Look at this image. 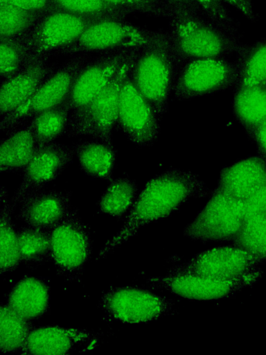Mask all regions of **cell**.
I'll list each match as a JSON object with an SVG mask.
<instances>
[{
  "label": "cell",
  "mask_w": 266,
  "mask_h": 355,
  "mask_svg": "<svg viewBox=\"0 0 266 355\" xmlns=\"http://www.w3.org/2000/svg\"><path fill=\"white\" fill-rule=\"evenodd\" d=\"M209 193L205 183L190 171L170 168L156 175L136 197L123 225L105 243L96 260L127 241L141 227L167 217L189 198Z\"/></svg>",
  "instance_id": "cell-1"
},
{
  "label": "cell",
  "mask_w": 266,
  "mask_h": 355,
  "mask_svg": "<svg viewBox=\"0 0 266 355\" xmlns=\"http://www.w3.org/2000/svg\"><path fill=\"white\" fill-rule=\"evenodd\" d=\"M168 19V36L180 67L198 59L227 58L242 44L241 36L194 8L182 7Z\"/></svg>",
  "instance_id": "cell-2"
},
{
  "label": "cell",
  "mask_w": 266,
  "mask_h": 355,
  "mask_svg": "<svg viewBox=\"0 0 266 355\" xmlns=\"http://www.w3.org/2000/svg\"><path fill=\"white\" fill-rule=\"evenodd\" d=\"M179 68L168 31H158L151 42L136 51L132 60L130 78L160 119L168 110Z\"/></svg>",
  "instance_id": "cell-3"
},
{
  "label": "cell",
  "mask_w": 266,
  "mask_h": 355,
  "mask_svg": "<svg viewBox=\"0 0 266 355\" xmlns=\"http://www.w3.org/2000/svg\"><path fill=\"white\" fill-rule=\"evenodd\" d=\"M92 55H70L69 59L55 67L24 104L12 113L1 118V130L8 135L28 124L34 116L64 102L78 75Z\"/></svg>",
  "instance_id": "cell-4"
},
{
  "label": "cell",
  "mask_w": 266,
  "mask_h": 355,
  "mask_svg": "<svg viewBox=\"0 0 266 355\" xmlns=\"http://www.w3.org/2000/svg\"><path fill=\"white\" fill-rule=\"evenodd\" d=\"M134 54L120 67L92 100L71 112L66 133L69 137L88 135L113 144L112 130L116 121L121 86Z\"/></svg>",
  "instance_id": "cell-5"
},
{
  "label": "cell",
  "mask_w": 266,
  "mask_h": 355,
  "mask_svg": "<svg viewBox=\"0 0 266 355\" xmlns=\"http://www.w3.org/2000/svg\"><path fill=\"white\" fill-rule=\"evenodd\" d=\"M157 32L132 24L125 18L99 19L91 24L78 39L55 55L138 49L151 42Z\"/></svg>",
  "instance_id": "cell-6"
},
{
  "label": "cell",
  "mask_w": 266,
  "mask_h": 355,
  "mask_svg": "<svg viewBox=\"0 0 266 355\" xmlns=\"http://www.w3.org/2000/svg\"><path fill=\"white\" fill-rule=\"evenodd\" d=\"M51 240L57 274L68 281L78 280L92 252L89 227L78 209H71L51 231Z\"/></svg>",
  "instance_id": "cell-7"
},
{
  "label": "cell",
  "mask_w": 266,
  "mask_h": 355,
  "mask_svg": "<svg viewBox=\"0 0 266 355\" xmlns=\"http://www.w3.org/2000/svg\"><path fill=\"white\" fill-rule=\"evenodd\" d=\"M244 200L217 189L184 231L185 236L203 241L231 242L245 220Z\"/></svg>",
  "instance_id": "cell-8"
},
{
  "label": "cell",
  "mask_w": 266,
  "mask_h": 355,
  "mask_svg": "<svg viewBox=\"0 0 266 355\" xmlns=\"http://www.w3.org/2000/svg\"><path fill=\"white\" fill-rule=\"evenodd\" d=\"M172 300L130 286L111 287L102 295L100 309L111 320L141 323L174 314Z\"/></svg>",
  "instance_id": "cell-9"
},
{
  "label": "cell",
  "mask_w": 266,
  "mask_h": 355,
  "mask_svg": "<svg viewBox=\"0 0 266 355\" xmlns=\"http://www.w3.org/2000/svg\"><path fill=\"white\" fill-rule=\"evenodd\" d=\"M236 64L227 58L193 60L179 68L173 92L178 100H189L235 87Z\"/></svg>",
  "instance_id": "cell-10"
},
{
  "label": "cell",
  "mask_w": 266,
  "mask_h": 355,
  "mask_svg": "<svg viewBox=\"0 0 266 355\" xmlns=\"http://www.w3.org/2000/svg\"><path fill=\"white\" fill-rule=\"evenodd\" d=\"M129 68L121 86L115 128L133 144L151 146L159 136L160 119L132 82Z\"/></svg>",
  "instance_id": "cell-11"
},
{
  "label": "cell",
  "mask_w": 266,
  "mask_h": 355,
  "mask_svg": "<svg viewBox=\"0 0 266 355\" xmlns=\"http://www.w3.org/2000/svg\"><path fill=\"white\" fill-rule=\"evenodd\" d=\"M261 270L232 279L197 275H170L152 277L148 284L181 297L197 300H215L233 296L254 285L260 277Z\"/></svg>",
  "instance_id": "cell-12"
},
{
  "label": "cell",
  "mask_w": 266,
  "mask_h": 355,
  "mask_svg": "<svg viewBox=\"0 0 266 355\" xmlns=\"http://www.w3.org/2000/svg\"><path fill=\"white\" fill-rule=\"evenodd\" d=\"M97 20L56 8L44 14L25 37L36 56L49 58L74 42Z\"/></svg>",
  "instance_id": "cell-13"
},
{
  "label": "cell",
  "mask_w": 266,
  "mask_h": 355,
  "mask_svg": "<svg viewBox=\"0 0 266 355\" xmlns=\"http://www.w3.org/2000/svg\"><path fill=\"white\" fill-rule=\"evenodd\" d=\"M260 263L248 252L230 245L202 252L188 261L172 266L168 274L232 279L260 270Z\"/></svg>",
  "instance_id": "cell-14"
},
{
  "label": "cell",
  "mask_w": 266,
  "mask_h": 355,
  "mask_svg": "<svg viewBox=\"0 0 266 355\" xmlns=\"http://www.w3.org/2000/svg\"><path fill=\"white\" fill-rule=\"evenodd\" d=\"M138 49L115 50L92 55L78 75L66 100L71 112L81 108L92 100Z\"/></svg>",
  "instance_id": "cell-15"
},
{
  "label": "cell",
  "mask_w": 266,
  "mask_h": 355,
  "mask_svg": "<svg viewBox=\"0 0 266 355\" xmlns=\"http://www.w3.org/2000/svg\"><path fill=\"white\" fill-rule=\"evenodd\" d=\"M73 155L72 148L64 144L53 141L38 146L23 171L22 181L10 201L12 206L15 208L24 196L55 180L73 162Z\"/></svg>",
  "instance_id": "cell-16"
},
{
  "label": "cell",
  "mask_w": 266,
  "mask_h": 355,
  "mask_svg": "<svg viewBox=\"0 0 266 355\" xmlns=\"http://www.w3.org/2000/svg\"><path fill=\"white\" fill-rule=\"evenodd\" d=\"M98 334L81 328L47 326L34 328L23 348V354H69L85 352L99 345Z\"/></svg>",
  "instance_id": "cell-17"
},
{
  "label": "cell",
  "mask_w": 266,
  "mask_h": 355,
  "mask_svg": "<svg viewBox=\"0 0 266 355\" xmlns=\"http://www.w3.org/2000/svg\"><path fill=\"white\" fill-rule=\"evenodd\" d=\"M71 191H32L19 202L18 218L28 227L51 232L71 210Z\"/></svg>",
  "instance_id": "cell-18"
},
{
  "label": "cell",
  "mask_w": 266,
  "mask_h": 355,
  "mask_svg": "<svg viewBox=\"0 0 266 355\" xmlns=\"http://www.w3.org/2000/svg\"><path fill=\"white\" fill-rule=\"evenodd\" d=\"M55 68L48 62V57L39 56L13 76L1 80V118L24 104Z\"/></svg>",
  "instance_id": "cell-19"
},
{
  "label": "cell",
  "mask_w": 266,
  "mask_h": 355,
  "mask_svg": "<svg viewBox=\"0 0 266 355\" xmlns=\"http://www.w3.org/2000/svg\"><path fill=\"white\" fill-rule=\"evenodd\" d=\"M266 183V160L253 156L224 168L215 189L245 200Z\"/></svg>",
  "instance_id": "cell-20"
},
{
  "label": "cell",
  "mask_w": 266,
  "mask_h": 355,
  "mask_svg": "<svg viewBox=\"0 0 266 355\" xmlns=\"http://www.w3.org/2000/svg\"><path fill=\"white\" fill-rule=\"evenodd\" d=\"M49 286L44 279L28 277L19 281L8 294L7 305L26 319L39 318L49 306Z\"/></svg>",
  "instance_id": "cell-21"
},
{
  "label": "cell",
  "mask_w": 266,
  "mask_h": 355,
  "mask_svg": "<svg viewBox=\"0 0 266 355\" xmlns=\"http://www.w3.org/2000/svg\"><path fill=\"white\" fill-rule=\"evenodd\" d=\"M232 111L251 139L258 126L266 121V86H236Z\"/></svg>",
  "instance_id": "cell-22"
},
{
  "label": "cell",
  "mask_w": 266,
  "mask_h": 355,
  "mask_svg": "<svg viewBox=\"0 0 266 355\" xmlns=\"http://www.w3.org/2000/svg\"><path fill=\"white\" fill-rule=\"evenodd\" d=\"M82 172L89 177L111 181L116 159L113 144L101 140H87L72 147Z\"/></svg>",
  "instance_id": "cell-23"
},
{
  "label": "cell",
  "mask_w": 266,
  "mask_h": 355,
  "mask_svg": "<svg viewBox=\"0 0 266 355\" xmlns=\"http://www.w3.org/2000/svg\"><path fill=\"white\" fill-rule=\"evenodd\" d=\"M2 139L0 145V172L24 171L38 146L29 123Z\"/></svg>",
  "instance_id": "cell-24"
},
{
  "label": "cell",
  "mask_w": 266,
  "mask_h": 355,
  "mask_svg": "<svg viewBox=\"0 0 266 355\" xmlns=\"http://www.w3.org/2000/svg\"><path fill=\"white\" fill-rule=\"evenodd\" d=\"M236 54V86H266V37L251 44L242 42Z\"/></svg>",
  "instance_id": "cell-25"
},
{
  "label": "cell",
  "mask_w": 266,
  "mask_h": 355,
  "mask_svg": "<svg viewBox=\"0 0 266 355\" xmlns=\"http://www.w3.org/2000/svg\"><path fill=\"white\" fill-rule=\"evenodd\" d=\"M0 199L1 205L0 209V273L2 275L16 269L21 260L17 234L12 220V214L15 207L8 200V191L3 186L0 189Z\"/></svg>",
  "instance_id": "cell-26"
},
{
  "label": "cell",
  "mask_w": 266,
  "mask_h": 355,
  "mask_svg": "<svg viewBox=\"0 0 266 355\" xmlns=\"http://www.w3.org/2000/svg\"><path fill=\"white\" fill-rule=\"evenodd\" d=\"M70 113V108L65 101L30 120L28 123L37 146L53 142L66 133Z\"/></svg>",
  "instance_id": "cell-27"
},
{
  "label": "cell",
  "mask_w": 266,
  "mask_h": 355,
  "mask_svg": "<svg viewBox=\"0 0 266 355\" xmlns=\"http://www.w3.org/2000/svg\"><path fill=\"white\" fill-rule=\"evenodd\" d=\"M137 195L134 180L127 178L112 179L98 202L101 213L121 218L132 207Z\"/></svg>",
  "instance_id": "cell-28"
},
{
  "label": "cell",
  "mask_w": 266,
  "mask_h": 355,
  "mask_svg": "<svg viewBox=\"0 0 266 355\" xmlns=\"http://www.w3.org/2000/svg\"><path fill=\"white\" fill-rule=\"evenodd\" d=\"M33 325L8 305L1 306L0 350L3 353L21 350Z\"/></svg>",
  "instance_id": "cell-29"
},
{
  "label": "cell",
  "mask_w": 266,
  "mask_h": 355,
  "mask_svg": "<svg viewBox=\"0 0 266 355\" xmlns=\"http://www.w3.org/2000/svg\"><path fill=\"white\" fill-rule=\"evenodd\" d=\"M17 234L22 262L36 265L52 259L51 232L26 225L19 228Z\"/></svg>",
  "instance_id": "cell-30"
},
{
  "label": "cell",
  "mask_w": 266,
  "mask_h": 355,
  "mask_svg": "<svg viewBox=\"0 0 266 355\" xmlns=\"http://www.w3.org/2000/svg\"><path fill=\"white\" fill-rule=\"evenodd\" d=\"M230 244L248 252L260 262L266 261V214L246 218Z\"/></svg>",
  "instance_id": "cell-31"
},
{
  "label": "cell",
  "mask_w": 266,
  "mask_h": 355,
  "mask_svg": "<svg viewBox=\"0 0 266 355\" xmlns=\"http://www.w3.org/2000/svg\"><path fill=\"white\" fill-rule=\"evenodd\" d=\"M0 40L1 80L13 76L33 60L39 57L36 56L29 47L25 35Z\"/></svg>",
  "instance_id": "cell-32"
},
{
  "label": "cell",
  "mask_w": 266,
  "mask_h": 355,
  "mask_svg": "<svg viewBox=\"0 0 266 355\" xmlns=\"http://www.w3.org/2000/svg\"><path fill=\"white\" fill-rule=\"evenodd\" d=\"M43 15L0 1V39L27 34Z\"/></svg>",
  "instance_id": "cell-33"
},
{
  "label": "cell",
  "mask_w": 266,
  "mask_h": 355,
  "mask_svg": "<svg viewBox=\"0 0 266 355\" xmlns=\"http://www.w3.org/2000/svg\"><path fill=\"white\" fill-rule=\"evenodd\" d=\"M57 8L80 15L103 19L126 18L127 15L104 0H54Z\"/></svg>",
  "instance_id": "cell-34"
},
{
  "label": "cell",
  "mask_w": 266,
  "mask_h": 355,
  "mask_svg": "<svg viewBox=\"0 0 266 355\" xmlns=\"http://www.w3.org/2000/svg\"><path fill=\"white\" fill-rule=\"evenodd\" d=\"M127 15L133 13L170 19L180 8L186 7L164 0H104Z\"/></svg>",
  "instance_id": "cell-35"
},
{
  "label": "cell",
  "mask_w": 266,
  "mask_h": 355,
  "mask_svg": "<svg viewBox=\"0 0 266 355\" xmlns=\"http://www.w3.org/2000/svg\"><path fill=\"white\" fill-rule=\"evenodd\" d=\"M202 13L232 34L241 36L235 19L221 0H192Z\"/></svg>",
  "instance_id": "cell-36"
},
{
  "label": "cell",
  "mask_w": 266,
  "mask_h": 355,
  "mask_svg": "<svg viewBox=\"0 0 266 355\" xmlns=\"http://www.w3.org/2000/svg\"><path fill=\"white\" fill-rule=\"evenodd\" d=\"M246 218L266 214V183L244 200Z\"/></svg>",
  "instance_id": "cell-37"
},
{
  "label": "cell",
  "mask_w": 266,
  "mask_h": 355,
  "mask_svg": "<svg viewBox=\"0 0 266 355\" xmlns=\"http://www.w3.org/2000/svg\"><path fill=\"white\" fill-rule=\"evenodd\" d=\"M28 10L44 14L56 9L54 0H0Z\"/></svg>",
  "instance_id": "cell-38"
},
{
  "label": "cell",
  "mask_w": 266,
  "mask_h": 355,
  "mask_svg": "<svg viewBox=\"0 0 266 355\" xmlns=\"http://www.w3.org/2000/svg\"><path fill=\"white\" fill-rule=\"evenodd\" d=\"M224 3H227L238 10L249 20L254 22L258 18V15L253 8L251 0H221Z\"/></svg>",
  "instance_id": "cell-39"
},
{
  "label": "cell",
  "mask_w": 266,
  "mask_h": 355,
  "mask_svg": "<svg viewBox=\"0 0 266 355\" xmlns=\"http://www.w3.org/2000/svg\"><path fill=\"white\" fill-rule=\"evenodd\" d=\"M251 139L256 144L258 155L266 160V121L258 126Z\"/></svg>",
  "instance_id": "cell-40"
},
{
  "label": "cell",
  "mask_w": 266,
  "mask_h": 355,
  "mask_svg": "<svg viewBox=\"0 0 266 355\" xmlns=\"http://www.w3.org/2000/svg\"><path fill=\"white\" fill-rule=\"evenodd\" d=\"M164 1H168L170 3H175L177 5L194 8V9L198 10L200 12H202L201 10L199 8V7L192 0H164Z\"/></svg>",
  "instance_id": "cell-41"
}]
</instances>
